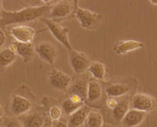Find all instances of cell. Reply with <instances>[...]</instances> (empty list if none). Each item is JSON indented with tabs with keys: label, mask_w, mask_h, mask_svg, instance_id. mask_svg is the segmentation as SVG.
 I'll return each mask as SVG.
<instances>
[{
	"label": "cell",
	"mask_w": 157,
	"mask_h": 127,
	"mask_svg": "<svg viewBox=\"0 0 157 127\" xmlns=\"http://www.w3.org/2000/svg\"><path fill=\"white\" fill-rule=\"evenodd\" d=\"M55 1H44V4L38 6H27L18 11H6L4 10L0 18V28L6 27L7 25H23L36 20H41L48 17L51 6Z\"/></svg>",
	"instance_id": "cell-1"
},
{
	"label": "cell",
	"mask_w": 157,
	"mask_h": 127,
	"mask_svg": "<svg viewBox=\"0 0 157 127\" xmlns=\"http://www.w3.org/2000/svg\"><path fill=\"white\" fill-rule=\"evenodd\" d=\"M36 97L27 85L18 88L10 99V111L13 116H23L28 114L34 105Z\"/></svg>",
	"instance_id": "cell-2"
},
{
	"label": "cell",
	"mask_w": 157,
	"mask_h": 127,
	"mask_svg": "<svg viewBox=\"0 0 157 127\" xmlns=\"http://www.w3.org/2000/svg\"><path fill=\"white\" fill-rule=\"evenodd\" d=\"M73 17L78 20L79 25L82 28L88 30V31H96L100 28L104 21V16L100 14H96L89 9H83V7H77Z\"/></svg>",
	"instance_id": "cell-3"
},
{
	"label": "cell",
	"mask_w": 157,
	"mask_h": 127,
	"mask_svg": "<svg viewBox=\"0 0 157 127\" xmlns=\"http://www.w3.org/2000/svg\"><path fill=\"white\" fill-rule=\"evenodd\" d=\"M78 7V0H60L55 1L51 6V10L46 18L59 22L65 18H70L73 16L76 9Z\"/></svg>",
	"instance_id": "cell-4"
},
{
	"label": "cell",
	"mask_w": 157,
	"mask_h": 127,
	"mask_svg": "<svg viewBox=\"0 0 157 127\" xmlns=\"http://www.w3.org/2000/svg\"><path fill=\"white\" fill-rule=\"evenodd\" d=\"M138 81L134 78H127V80H121V81H115V82H109L105 85L104 93L107 97L119 99L124 95H128L129 93L133 92L134 88H136Z\"/></svg>",
	"instance_id": "cell-5"
},
{
	"label": "cell",
	"mask_w": 157,
	"mask_h": 127,
	"mask_svg": "<svg viewBox=\"0 0 157 127\" xmlns=\"http://www.w3.org/2000/svg\"><path fill=\"white\" fill-rule=\"evenodd\" d=\"M41 21L46 25V27H48V30L50 31V33L52 34V37L60 43V44H62L68 51L73 49V48H72V44L70 42V38H68V32H70L68 27H65V26H62L61 23L55 22V21H52V20H49V18H46V17L41 18Z\"/></svg>",
	"instance_id": "cell-6"
},
{
	"label": "cell",
	"mask_w": 157,
	"mask_h": 127,
	"mask_svg": "<svg viewBox=\"0 0 157 127\" xmlns=\"http://www.w3.org/2000/svg\"><path fill=\"white\" fill-rule=\"evenodd\" d=\"M157 100L155 97L145 93H135L129 100V108L144 113H152L156 110Z\"/></svg>",
	"instance_id": "cell-7"
},
{
	"label": "cell",
	"mask_w": 157,
	"mask_h": 127,
	"mask_svg": "<svg viewBox=\"0 0 157 127\" xmlns=\"http://www.w3.org/2000/svg\"><path fill=\"white\" fill-rule=\"evenodd\" d=\"M68 61L76 76L84 75L88 71V67L90 64V59L85 53L75 50V49L68 51Z\"/></svg>",
	"instance_id": "cell-8"
},
{
	"label": "cell",
	"mask_w": 157,
	"mask_h": 127,
	"mask_svg": "<svg viewBox=\"0 0 157 127\" xmlns=\"http://www.w3.org/2000/svg\"><path fill=\"white\" fill-rule=\"evenodd\" d=\"M20 121L23 127H48L51 125L48 114L40 109L31 110L28 114L21 116Z\"/></svg>",
	"instance_id": "cell-9"
},
{
	"label": "cell",
	"mask_w": 157,
	"mask_h": 127,
	"mask_svg": "<svg viewBox=\"0 0 157 127\" xmlns=\"http://www.w3.org/2000/svg\"><path fill=\"white\" fill-rule=\"evenodd\" d=\"M34 53L49 65H54L59 58V49L51 42H40L34 46Z\"/></svg>",
	"instance_id": "cell-10"
},
{
	"label": "cell",
	"mask_w": 157,
	"mask_h": 127,
	"mask_svg": "<svg viewBox=\"0 0 157 127\" xmlns=\"http://www.w3.org/2000/svg\"><path fill=\"white\" fill-rule=\"evenodd\" d=\"M71 76H68L67 73H65L61 70L57 69H52L50 70V72L48 73V82L54 89L60 90V92H66L68 89V87L71 85Z\"/></svg>",
	"instance_id": "cell-11"
},
{
	"label": "cell",
	"mask_w": 157,
	"mask_h": 127,
	"mask_svg": "<svg viewBox=\"0 0 157 127\" xmlns=\"http://www.w3.org/2000/svg\"><path fill=\"white\" fill-rule=\"evenodd\" d=\"M10 33L15 42L17 43H32L37 31L32 26L27 25H17L10 28Z\"/></svg>",
	"instance_id": "cell-12"
},
{
	"label": "cell",
	"mask_w": 157,
	"mask_h": 127,
	"mask_svg": "<svg viewBox=\"0 0 157 127\" xmlns=\"http://www.w3.org/2000/svg\"><path fill=\"white\" fill-rule=\"evenodd\" d=\"M104 97V88L101 82L89 78L88 81V89H86V98H85V104L88 106L90 105H96L102 100Z\"/></svg>",
	"instance_id": "cell-13"
},
{
	"label": "cell",
	"mask_w": 157,
	"mask_h": 127,
	"mask_svg": "<svg viewBox=\"0 0 157 127\" xmlns=\"http://www.w3.org/2000/svg\"><path fill=\"white\" fill-rule=\"evenodd\" d=\"M84 104H85V101L82 98H79L78 95H76V94H68L67 98H65L61 101L60 108L62 110V114L70 116L71 114H73L75 111H77L79 108L83 106Z\"/></svg>",
	"instance_id": "cell-14"
},
{
	"label": "cell",
	"mask_w": 157,
	"mask_h": 127,
	"mask_svg": "<svg viewBox=\"0 0 157 127\" xmlns=\"http://www.w3.org/2000/svg\"><path fill=\"white\" fill-rule=\"evenodd\" d=\"M88 81L89 77H85L83 75L76 76V78L73 81H71V85L68 87V94H76L79 98H82L85 101L86 98V89H88Z\"/></svg>",
	"instance_id": "cell-15"
},
{
	"label": "cell",
	"mask_w": 157,
	"mask_h": 127,
	"mask_svg": "<svg viewBox=\"0 0 157 127\" xmlns=\"http://www.w3.org/2000/svg\"><path fill=\"white\" fill-rule=\"evenodd\" d=\"M146 116H147V114L144 113V111L129 109L127 111V114L124 115V117L122 120V124L124 127H138L145 121Z\"/></svg>",
	"instance_id": "cell-16"
},
{
	"label": "cell",
	"mask_w": 157,
	"mask_h": 127,
	"mask_svg": "<svg viewBox=\"0 0 157 127\" xmlns=\"http://www.w3.org/2000/svg\"><path fill=\"white\" fill-rule=\"evenodd\" d=\"M143 48H144V43L143 42L127 39V41H118L113 46V51L118 55H125L128 53H132L134 50L143 49Z\"/></svg>",
	"instance_id": "cell-17"
},
{
	"label": "cell",
	"mask_w": 157,
	"mask_h": 127,
	"mask_svg": "<svg viewBox=\"0 0 157 127\" xmlns=\"http://www.w3.org/2000/svg\"><path fill=\"white\" fill-rule=\"evenodd\" d=\"M89 111H90V106H88L86 104L80 106L77 111L70 115L67 120V127H83Z\"/></svg>",
	"instance_id": "cell-18"
},
{
	"label": "cell",
	"mask_w": 157,
	"mask_h": 127,
	"mask_svg": "<svg viewBox=\"0 0 157 127\" xmlns=\"http://www.w3.org/2000/svg\"><path fill=\"white\" fill-rule=\"evenodd\" d=\"M11 46L13 48V50L16 51V54L23 59V61L26 64H28V62L32 61L33 55H34V45L32 43L13 42Z\"/></svg>",
	"instance_id": "cell-19"
},
{
	"label": "cell",
	"mask_w": 157,
	"mask_h": 127,
	"mask_svg": "<svg viewBox=\"0 0 157 127\" xmlns=\"http://www.w3.org/2000/svg\"><path fill=\"white\" fill-rule=\"evenodd\" d=\"M88 72L90 73L91 78L102 82L106 80V75H107V70L106 66L102 61H90L89 67H88Z\"/></svg>",
	"instance_id": "cell-20"
},
{
	"label": "cell",
	"mask_w": 157,
	"mask_h": 127,
	"mask_svg": "<svg viewBox=\"0 0 157 127\" xmlns=\"http://www.w3.org/2000/svg\"><path fill=\"white\" fill-rule=\"evenodd\" d=\"M17 59V54L12 46H6L0 50V70L11 66Z\"/></svg>",
	"instance_id": "cell-21"
},
{
	"label": "cell",
	"mask_w": 157,
	"mask_h": 127,
	"mask_svg": "<svg viewBox=\"0 0 157 127\" xmlns=\"http://www.w3.org/2000/svg\"><path fill=\"white\" fill-rule=\"evenodd\" d=\"M129 110V100L128 99H121L118 100L117 105L111 110L112 113V117H113V124H119L122 122L124 115L127 114V111Z\"/></svg>",
	"instance_id": "cell-22"
},
{
	"label": "cell",
	"mask_w": 157,
	"mask_h": 127,
	"mask_svg": "<svg viewBox=\"0 0 157 127\" xmlns=\"http://www.w3.org/2000/svg\"><path fill=\"white\" fill-rule=\"evenodd\" d=\"M85 127H104L105 126V120L102 114L99 110H91L89 111L86 120H85Z\"/></svg>",
	"instance_id": "cell-23"
},
{
	"label": "cell",
	"mask_w": 157,
	"mask_h": 127,
	"mask_svg": "<svg viewBox=\"0 0 157 127\" xmlns=\"http://www.w3.org/2000/svg\"><path fill=\"white\" fill-rule=\"evenodd\" d=\"M46 114H48L50 121H55V122L59 121V120H61V117H62V110H61L60 105H57V104L51 105L49 108V111Z\"/></svg>",
	"instance_id": "cell-24"
},
{
	"label": "cell",
	"mask_w": 157,
	"mask_h": 127,
	"mask_svg": "<svg viewBox=\"0 0 157 127\" xmlns=\"http://www.w3.org/2000/svg\"><path fill=\"white\" fill-rule=\"evenodd\" d=\"M2 127H23V125L20 121V119H16L15 116H9V117L4 119Z\"/></svg>",
	"instance_id": "cell-25"
},
{
	"label": "cell",
	"mask_w": 157,
	"mask_h": 127,
	"mask_svg": "<svg viewBox=\"0 0 157 127\" xmlns=\"http://www.w3.org/2000/svg\"><path fill=\"white\" fill-rule=\"evenodd\" d=\"M118 100L119 99H116V98H111V97H107V99H106V106L110 109V110H112L116 105H117V103H118Z\"/></svg>",
	"instance_id": "cell-26"
},
{
	"label": "cell",
	"mask_w": 157,
	"mask_h": 127,
	"mask_svg": "<svg viewBox=\"0 0 157 127\" xmlns=\"http://www.w3.org/2000/svg\"><path fill=\"white\" fill-rule=\"evenodd\" d=\"M6 43V34H5V31L4 28H0V48Z\"/></svg>",
	"instance_id": "cell-27"
},
{
	"label": "cell",
	"mask_w": 157,
	"mask_h": 127,
	"mask_svg": "<svg viewBox=\"0 0 157 127\" xmlns=\"http://www.w3.org/2000/svg\"><path fill=\"white\" fill-rule=\"evenodd\" d=\"M54 127H67V124H66V121L59 120V121H56V124L54 125Z\"/></svg>",
	"instance_id": "cell-28"
},
{
	"label": "cell",
	"mask_w": 157,
	"mask_h": 127,
	"mask_svg": "<svg viewBox=\"0 0 157 127\" xmlns=\"http://www.w3.org/2000/svg\"><path fill=\"white\" fill-rule=\"evenodd\" d=\"M5 116V110H4V108H2V105L0 104V120L2 119Z\"/></svg>",
	"instance_id": "cell-29"
},
{
	"label": "cell",
	"mask_w": 157,
	"mask_h": 127,
	"mask_svg": "<svg viewBox=\"0 0 157 127\" xmlns=\"http://www.w3.org/2000/svg\"><path fill=\"white\" fill-rule=\"evenodd\" d=\"M2 12H4V6H2V1L0 0V18L2 16Z\"/></svg>",
	"instance_id": "cell-30"
},
{
	"label": "cell",
	"mask_w": 157,
	"mask_h": 127,
	"mask_svg": "<svg viewBox=\"0 0 157 127\" xmlns=\"http://www.w3.org/2000/svg\"><path fill=\"white\" fill-rule=\"evenodd\" d=\"M150 2H151V4H152V5H154V6H156V0H155V1H154V0H151V1H150Z\"/></svg>",
	"instance_id": "cell-31"
},
{
	"label": "cell",
	"mask_w": 157,
	"mask_h": 127,
	"mask_svg": "<svg viewBox=\"0 0 157 127\" xmlns=\"http://www.w3.org/2000/svg\"><path fill=\"white\" fill-rule=\"evenodd\" d=\"M104 127H110V126H104Z\"/></svg>",
	"instance_id": "cell-32"
},
{
	"label": "cell",
	"mask_w": 157,
	"mask_h": 127,
	"mask_svg": "<svg viewBox=\"0 0 157 127\" xmlns=\"http://www.w3.org/2000/svg\"><path fill=\"white\" fill-rule=\"evenodd\" d=\"M0 127H2V125H0Z\"/></svg>",
	"instance_id": "cell-33"
}]
</instances>
